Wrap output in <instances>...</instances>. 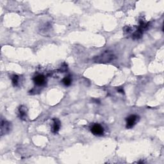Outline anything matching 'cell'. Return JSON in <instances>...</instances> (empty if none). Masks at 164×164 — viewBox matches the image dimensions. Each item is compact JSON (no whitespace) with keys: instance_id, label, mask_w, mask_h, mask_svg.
Returning <instances> with one entry per match:
<instances>
[{"instance_id":"7","label":"cell","mask_w":164,"mask_h":164,"mask_svg":"<svg viewBox=\"0 0 164 164\" xmlns=\"http://www.w3.org/2000/svg\"><path fill=\"white\" fill-rule=\"evenodd\" d=\"M19 114L20 119H22V120H25L26 117V107H23V106H20L19 109Z\"/></svg>"},{"instance_id":"3","label":"cell","mask_w":164,"mask_h":164,"mask_svg":"<svg viewBox=\"0 0 164 164\" xmlns=\"http://www.w3.org/2000/svg\"><path fill=\"white\" fill-rule=\"evenodd\" d=\"M90 131L95 136H102L104 133V128L100 124H94L91 127Z\"/></svg>"},{"instance_id":"2","label":"cell","mask_w":164,"mask_h":164,"mask_svg":"<svg viewBox=\"0 0 164 164\" xmlns=\"http://www.w3.org/2000/svg\"><path fill=\"white\" fill-rule=\"evenodd\" d=\"M139 119V117L136 115H131L126 119V128L131 129L134 126L136 122Z\"/></svg>"},{"instance_id":"6","label":"cell","mask_w":164,"mask_h":164,"mask_svg":"<svg viewBox=\"0 0 164 164\" xmlns=\"http://www.w3.org/2000/svg\"><path fill=\"white\" fill-rule=\"evenodd\" d=\"M60 121L58 119H53V123L52 126V128H51V131L53 133H56L59 131L60 128Z\"/></svg>"},{"instance_id":"5","label":"cell","mask_w":164,"mask_h":164,"mask_svg":"<svg viewBox=\"0 0 164 164\" xmlns=\"http://www.w3.org/2000/svg\"><path fill=\"white\" fill-rule=\"evenodd\" d=\"M33 81L37 86H42L46 83V77L42 74H39L34 77Z\"/></svg>"},{"instance_id":"10","label":"cell","mask_w":164,"mask_h":164,"mask_svg":"<svg viewBox=\"0 0 164 164\" xmlns=\"http://www.w3.org/2000/svg\"><path fill=\"white\" fill-rule=\"evenodd\" d=\"M118 91L119 92H120L121 93H124V90H123V88H118Z\"/></svg>"},{"instance_id":"4","label":"cell","mask_w":164,"mask_h":164,"mask_svg":"<svg viewBox=\"0 0 164 164\" xmlns=\"http://www.w3.org/2000/svg\"><path fill=\"white\" fill-rule=\"evenodd\" d=\"M12 126L10 122H8L7 121H5L4 119H1V135L6 134L10 132V131L11 130Z\"/></svg>"},{"instance_id":"1","label":"cell","mask_w":164,"mask_h":164,"mask_svg":"<svg viewBox=\"0 0 164 164\" xmlns=\"http://www.w3.org/2000/svg\"><path fill=\"white\" fill-rule=\"evenodd\" d=\"M115 58V55L112 52L109 51H106L103 53L101 54L100 55L95 57L94 60L95 62L97 63H107L110 62L111 61L114 60Z\"/></svg>"},{"instance_id":"9","label":"cell","mask_w":164,"mask_h":164,"mask_svg":"<svg viewBox=\"0 0 164 164\" xmlns=\"http://www.w3.org/2000/svg\"><path fill=\"white\" fill-rule=\"evenodd\" d=\"M12 79V83L13 84V86H17L18 85V82H19V76L18 75H13L11 78Z\"/></svg>"},{"instance_id":"8","label":"cell","mask_w":164,"mask_h":164,"mask_svg":"<svg viewBox=\"0 0 164 164\" xmlns=\"http://www.w3.org/2000/svg\"><path fill=\"white\" fill-rule=\"evenodd\" d=\"M71 78L69 76H66L65 77L64 79L62 80V83H64V85L65 86L68 87V86H70L71 84Z\"/></svg>"}]
</instances>
